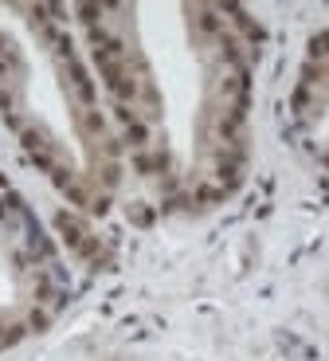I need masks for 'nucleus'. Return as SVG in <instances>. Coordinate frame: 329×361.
<instances>
[{"label": "nucleus", "mask_w": 329, "mask_h": 361, "mask_svg": "<svg viewBox=\"0 0 329 361\" xmlns=\"http://www.w3.org/2000/svg\"><path fill=\"white\" fill-rule=\"evenodd\" d=\"M125 165L165 208H212L247 173L259 36L235 4H75Z\"/></svg>", "instance_id": "obj_1"}, {"label": "nucleus", "mask_w": 329, "mask_h": 361, "mask_svg": "<svg viewBox=\"0 0 329 361\" xmlns=\"http://www.w3.org/2000/svg\"><path fill=\"white\" fill-rule=\"evenodd\" d=\"M0 118L75 208L118 200L130 165L67 8L0 4Z\"/></svg>", "instance_id": "obj_2"}, {"label": "nucleus", "mask_w": 329, "mask_h": 361, "mask_svg": "<svg viewBox=\"0 0 329 361\" xmlns=\"http://www.w3.org/2000/svg\"><path fill=\"white\" fill-rule=\"evenodd\" d=\"M67 279L51 235L0 173V350L36 338L63 310Z\"/></svg>", "instance_id": "obj_3"}, {"label": "nucleus", "mask_w": 329, "mask_h": 361, "mask_svg": "<svg viewBox=\"0 0 329 361\" xmlns=\"http://www.w3.org/2000/svg\"><path fill=\"white\" fill-rule=\"evenodd\" d=\"M290 110L302 145L329 169V27L318 32L306 47Z\"/></svg>", "instance_id": "obj_4"}]
</instances>
